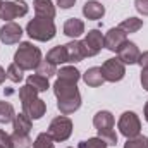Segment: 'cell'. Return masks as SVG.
I'll return each instance as SVG.
<instances>
[{
	"mask_svg": "<svg viewBox=\"0 0 148 148\" xmlns=\"http://www.w3.org/2000/svg\"><path fill=\"white\" fill-rule=\"evenodd\" d=\"M5 73H7V79H10L12 83H21L23 77H24V71L17 64H10Z\"/></svg>",
	"mask_w": 148,
	"mask_h": 148,
	"instance_id": "4316f807",
	"label": "cell"
},
{
	"mask_svg": "<svg viewBox=\"0 0 148 148\" xmlns=\"http://www.w3.org/2000/svg\"><path fill=\"white\" fill-rule=\"evenodd\" d=\"M26 33L28 36L36 40V41H50L55 36L57 28L53 24V19H45V17H35L26 24Z\"/></svg>",
	"mask_w": 148,
	"mask_h": 148,
	"instance_id": "5b68a950",
	"label": "cell"
},
{
	"mask_svg": "<svg viewBox=\"0 0 148 148\" xmlns=\"http://www.w3.org/2000/svg\"><path fill=\"white\" fill-rule=\"evenodd\" d=\"M109 145L102 138H90L88 141H79V148H107Z\"/></svg>",
	"mask_w": 148,
	"mask_h": 148,
	"instance_id": "f546056e",
	"label": "cell"
},
{
	"mask_svg": "<svg viewBox=\"0 0 148 148\" xmlns=\"http://www.w3.org/2000/svg\"><path fill=\"white\" fill-rule=\"evenodd\" d=\"M36 74L45 76V77H52V76L57 74V66L50 64L48 60H41V62L38 64V67H36Z\"/></svg>",
	"mask_w": 148,
	"mask_h": 148,
	"instance_id": "484cf974",
	"label": "cell"
},
{
	"mask_svg": "<svg viewBox=\"0 0 148 148\" xmlns=\"http://www.w3.org/2000/svg\"><path fill=\"white\" fill-rule=\"evenodd\" d=\"M31 121L33 119H29L24 112L23 114H16L14 115V121H12V124H14V133H24V134H29V131H31Z\"/></svg>",
	"mask_w": 148,
	"mask_h": 148,
	"instance_id": "ffe728a7",
	"label": "cell"
},
{
	"mask_svg": "<svg viewBox=\"0 0 148 148\" xmlns=\"http://www.w3.org/2000/svg\"><path fill=\"white\" fill-rule=\"evenodd\" d=\"M5 77H7V73H5V71H3V67L0 66V84L5 81Z\"/></svg>",
	"mask_w": 148,
	"mask_h": 148,
	"instance_id": "d590c367",
	"label": "cell"
},
{
	"mask_svg": "<svg viewBox=\"0 0 148 148\" xmlns=\"http://www.w3.org/2000/svg\"><path fill=\"white\" fill-rule=\"evenodd\" d=\"M93 126L98 133V138H102L109 147L117 145V134L114 131V115L109 110H100L93 117Z\"/></svg>",
	"mask_w": 148,
	"mask_h": 148,
	"instance_id": "277c9868",
	"label": "cell"
},
{
	"mask_svg": "<svg viewBox=\"0 0 148 148\" xmlns=\"http://www.w3.org/2000/svg\"><path fill=\"white\" fill-rule=\"evenodd\" d=\"M145 119H147V122H148V102L145 103Z\"/></svg>",
	"mask_w": 148,
	"mask_h": 148,
	"instance_id": "8d00e7d4",
	"label": "cell"
},
{
	"mask_svg": "<svg viewBox=\"0 0 148 148\" xmlns=\"http://www.w3.org/2000/svg\"><path fill=\"white\" fill-rule=\"evenodd\" d=\"M124 148H148V138L143 134H138L134 138H127Z\"/></svg>",
	"mask_w": 148,
	"mask_h": 148,
	"instance_id": "f1b7e54d",
	"label": "cell"
},
{
	"mask_svg": "<svg viewBox=\"0 0 148 148\" xmlns=\"http://www.w3.org/2000/svg\"><path fill=\"white\" fill-rule=\"evenodd\" d=\"M19 98L23 103V112L29 117V119H41L47 112V105L41 98H38V93L29 86L24 84L19 88Z\"/></svg>",
	"mask_w": 148,
	"mask_h": 148,
	"instance_id": "7a4b0ae2",
	"label": "cell"
},
{
	"mask_svg": "<svg viewBox=\"0 0 148 148\" xmlns=\"http://www.w3.org/2000/svg\"><path fill=\"white\" fill-rule=\"evenodd\" d=\"M66 50H67V59L69 62H81L86 55H84V48H83V43L73 40L69 43H66Z\"/></svg>",
	"mask_w": 148,
	"mask_h": 148,
	"instance_id": "ac0fdd59",
	"label": "cell"
},
{
	"mask_svg": "<svg viewBox=\"0 0 148 148\" xmlns=\"http://www.w3.org/2000/svg\"><path fill=\"white\" fill-rule=\"evenodd\" d=\"M74 3H76V0H57V5L60 9H71Z\"/></svg>",
	"mask_w": 148,
	"mask_h": 148,
	"instance_id": "836d02e7",
	"label": "cell"
},
{
	"mask_svg": "<svg viewBox=\"0 0 148 148\" xmlns=\"http://www.w3.org/2000/svg\"><path fill=\"white\" fill-rule=\"evenodd\" d=\"M47 133L52 136L53 141H66L73 134V121L69 117H66V115H57L50 122Z\"/></svg>",
	"mask_w": 148,
	"mask_h": 148,
	"instance_id": "8992f818",
	"label": "cell"
},
{
	"mask_svg": "<svg viewBox=\"0 0 148 148\" xmlns=\"http://www.w3.org/2000/svg\"><path fill=\"white\" fill-rule=\"evenodd\" d=\"M53 93L57 97V109L60 114L69 115L81 107V93L77 90V83L57 77L53 83Z\"/></svg>",
	"mask_w": 148,
	"mask_h": 148,
	"instance_id": "6da1fadb",
	"label": "cell"
},
{
	"mask_svg": "<svg viewBox=\"0 0 148 148\" xmlns=\"http://www.w3.org/2000/svg\"><path fill=\"white\" fill-rule=\"evenodd\" d=\"M117 55H119V60L126 66V64H138V59H140V48H138V45L136 43H133V41H126L119 50H117Z\"/></svg>",
	"mask_w": 148,
	"mask_h": 148,
	"instance_id": "4fadbf2b",
	"label": "cell"
},
{
	"mask_svg": "<svg viewBox=\"0 0 148 148\" xmlns=\"http://www.w3.org/2000/svg\"><path fill=\"white\" fill-rule=\"evenodd\" d=\"M103 14H105V7L97 0H88L83 5V16L90 21H98L103 17Z\"/></svg>",
	"mask_w": 148,
	"mask_h": 148,
	"instance_id": "5bb4252c",
	"label": "cell"
},
{
	"mask_svg": "<svg viewBox=\"0 0 148 148\" xmlns=\"http://www.w3.org/2000/svg\"><path fill=\"white\" fill-rule=\"evenodd\" d=\"M0 5H2V0H0Z\"/></svg>",
	"mask_w": 148,
	"mask_h": 148,
	"instance_id": "74e56055",
	"label": "cell"
},
{
	"mask_svg": "<svg viewBox=\"0 0 148 148\" xmlns=\"http://www.w3.org/2000/svg\"><path fill=\"white\" fill-rule=\"evenodd\" d=\"M138 64H140V67H141V69H148V52H143V53L140 55Z\"/></svg>",
	"mask_w": 148,
	"mask_h": 148,
	"instance_id": "d6a6232c",
	"label": "cell"
},
{
	"mask_svg": "<svg viewBox=\"0 0 148 148\" xmlns=\"http://www.w3.org/2000/svg\"><path fill=\"white\" fill-rule=\"evenodd\" d=\"M100 69H102L103 79L109 81V83H117V81H121V79L126 76V66L119 60V57H117V59H109V60H105Z\"/></svg>",
	"mask_w": 148,
	"mask_h": 148,
	"instance_id": "9c48e42d",
	"label": "cell"
},
{
	"mask_svg": "<svg viewBox=\"0 0 148 148\" xmlns=\"http://www.w3.org/2000/svg\"><path fill=\"white\" fill-rule=\"evenodd\" d=\"M33 9H35L38 17H45V19H53L55 17V7H53L52 0H35Z\"/></svg>",
	"mask_w": 148,
	"mask_h": 148,
	"instance_id": "9a60e30c",
	"label": "cell"
},
{
	"mask_svg": "<svg viewBox=\"0 0 148 148\" xmlns=\"http://www.w3.org/2000/svg\"><path fill=\"white\" fill-rule=\"evenodd\" d=\"M57 77L66 79V81H74V83H77V81L81 79V73H79L74 66H66V67H60V71H57Z\"/></svg>",
	"mask_w": 148,
	"mask_h": 148,
	"instance_id": "cb8c5ba5",
	"label": "cell"
},
{
	"mask_svg": "<svg viewBox=\"0 0 148 148\" xmlns=\"http://www.w3.org/2000/svg\"><path fill=\"white\" fill-rule=\"evenodd\" d=\"M14 107L9 102H0V124H7L14 121Z\"/></svg>",
	"mask_w": 148,
	"mask_h": 148,
	"instance_id": "d4e9b609",
	"label": "cell"
},
{
	"mask_svg": "<svg viewBox=\"0 0 148 148\" xmlns=\"http://www.w3.org/2000/svg\"><path fill=\"white\" fill-rule=\"evenodd\" d=\"M81 43H83V48H84V55L86 57H95V55L100 53V50L103 47V35L98 29H90Z\"/></svg>",
	"mask_w": 148,
	"mask_h": 148,
	"instance_id": "30bf717a",
	"label": "cell"
},
{
	"mask_svg": "<svg viewBox=\"0 0 148 148\" xmlns=\"http://www.w3.org/2000/svg\"><path fill=\"white\" fill-rule=\"evenodd\" d=\"M141 86L148 91V69H141Z\"/></svg>",
	"mask_w": 148,
	"mask_h": 148,
	"instance_id": "e575fe53",
	"label": "cell"
},
{
	"mask_svg": "<svg viewBox=\"0 0 148 148\" xmlns=\"http://www.w3.org/2000/svg\"><path fill=\"white\" fill-rule=\"evenodd\" d=\"M0 148H12L10 134H7V133L2 131V129H0Z\"/></svg>",
	"mask_w": 148,
	"mask_h": 148,
	"instance_id": "4dcf8cb0",
	"label": "cell"
},
{
	"mask_svg": "<svg viewBox=\"0 0 148 148\" xmlns=\"http://www.w3.org/2000/svg\"><path fill=\"white\" fill-rule=\"evenodd\" d=\"M40 62H41V52L38 47H35L29 41L19 43V48L16 50L14 55V64H17L23 71H31L36 69Z\"/></svg>",
	"mask_w": 148,
	"mask_h": 148,
	"instance_id": "3957f363",
	"label": "cell"
},
{
	"mask_svg": "<svg viewBox=\"0 0 148 148\" xmlns=\"http://www.w3.org/2000/svg\"><path fill=\"white\" fill-rule=\"evenodd\" d=\"M45 60H48L50 64H53V66H60V64H66V62H69V59H67V50H66V45H59V47H53L48 53H47V59Z\"/></svg>",
	"mask_w": 148,
	"mask_h": 148,
	"instance_id": "e0dca14e",
	"label": "cell"
},
{
	"mask_svg": "<svg viewBox=\"0 0 148 148\" xmlns=\"http://www.w3.org/2000/svg\"><path fill=\"white\" fill-rule=\"evenodd\" d=\"M84 33V23L77 17H71L64 23V35L69 38H77Z\"/></svg>",
	"mask_w": 148,
	"mask_h": 148,
	"instance_id": "2e32d148",
	"label": "cell"
},
{
	"mask_svg": "<svg viewBox=\"0 0 148 148\" xmlns=\"http://www.w3.org/2000/svg\"><path fill=\"white\" fill-rule=\"evenodd\" d=\"M83 81L91 86V88H97V86H102L105 83L103 76H102V69L100 67H90L86 73L83 74Z\"/></svg>",
	"mask_w": 148,
	"mask_h": 148,
	"instance_id": "d6986e66",
	"label": "cell"
},
{
	"mask_svg": "<svg viewBox=\"0 0 148 148\" xmlns=\"http://www.w3.org/2000/svg\"><path fill=\"white\" fill-rule=\"evenodd\" d=\"M10 141H12V148H31L33 141L29 138V134L24 133H12L10 134Z\"/></svg>",
	"mask_w": 148,
	"mask_h": 148,
	"instance_id": "603a6c76",
	"label": "cell"
},
{
	"mask_svg": "<svg viewBox=\"0 0 148 148\" xmlns=\"http://www.w3.org/2000/svg\"><path fill=\"white\" fill-rule=\"evenodd\" d=\"M119 28L127 35V33H136V31H140L141 28H143V19H138V17H127V19H124L121 24H119Z\"/></svg>",
	"mask_w": 148,
	"mask_h": 148,
	"instance_id": "7402d4cb",
	"label": "cell"
},
{
	"mask_svg": "<svg viewBox=\"0 0 148 148\" xmlns=\"http://www.w3.org/2000/svg\"><path fill=\"white\" fill-rule=\"evenodd\" d=\"M117 127H119L121 134L126 136V138H134L141 133V122H140V117L134 112H124L119 117Z\"/></svg>",
	"mask_w": 148,
	"mask_h": 148,
	"instance_id": "52a82bcc",
	"label": "cell"
},
{
	"mask_svg": "<svg viewBox=\"0 0 148 148\" xmlns=\"http://www.w3.org/2000/svg\"><path fill=\"white\" fill-rule=\"evenodd\" d=\"M26 84H29L36 93H43V91H47V90L50 88V86H48V77L40 76V74H31V76H28Z\"/></svg>",
	"mask_w": 148,
	"mask_h": 148,
	"instance_id": "44dd1931",
	"label": "cell"
},
{
	"mask_svg": "<svg viewBox=\"0 0 148 148\" xmlns=\"http://www.w3.org/2000/svg\"><path fill=\"white\" fill-rule=\"evenodd\" d=\"M126 41H127V35L117 26V28H110L107 35L103 36V47L110 52H117Z\"/></svg>",
	"mask_w": 148,
	"mask_h": 148,
	"instance_id": "8fae6325",
	"label": "cell"
},
{
	"mask_svg": "<svg viewBox=\"0 0 148 148\" xmlns=\"http://www.w3.org/2000/svg\"><path fill=\"white\" fill-rule=\"evenodd\" d=\"M23 36V28L16 23H5L2 28H0V41L3 45H14V43H19Z\"/></svg>",
	"mask_w": 148,
	"mask_h": 148,
	"instance_id": "7c38bea8",
	"label": "cell"
},
{
	"mask_svg": "<svg viewBox=\"0 0 148 148\" xmlns=\"http://www.w3.org/2000/svg\"><path fill=\"white\" fill-rule=\"evenodd\" d=\"M28 14V3L24 0H14V2H2L0 5V19L10 23L12 19L23 17Z\"/></svg>",
	"mask_w": 148,
	"mask_h": 148,
	"instance_id": "ba28073f",
	"label": "cell"
},
{
	"mask_svg": "<svg viewBox=\"0 0 148 148\" xmlns=\"http://www.w3.org/2000/svg\"><path fill=\"white\" fill-rule=\"evenodd\" d=\"M134 7L140 14L148 16V0H134Z\"/></svg>",
	"mask_w": 148,
	"mask_h": 148,
	"instance_id": "1f68e13d",
	"label": "cell"
},
{
	"mask_svg": "<svg viewBox=\"0 0 148 148\" xmlns=\"http://www.w3.org/2000/svg\"><path fill=\"white\" fill-rule=\"evenodd\" d=\"M33 148H55V145L48 133H40L33 143Z\"/></svg>",
	"mask_w": 148,
	"mask_h": 148,
	"instance_id": "83f0119b",
	"label": "cell"
}]
</instances>
